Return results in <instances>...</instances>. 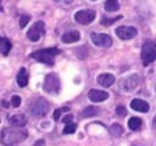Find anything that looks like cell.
<instances>
[{
  "instance_id": "1",
  "label": "cell",
  "mask_w": 156,
  "mask_h": 146,
  "mask_svg": "<svg viewBox=\"0 0 156 146\" xmlns=\"http://www.w3.org/2000/svg\"><path fill=\"white\" fill-rule=\"evenodd\" d=\"M28 137V131L23 128H6L1 131V142L6 146H12L24 141Z\"/></svg>"
},
{
  "instance_id": "2",
  "label": "cell",
  "mask_w": 156,
  "mask_h": 146,
  "mask_svg": "<svg viewBox=\"0 0 156 146\" xmlns=\"http://www.w3.org/2000/svg\"><path fill=\"white\" fill-rule=\"evenodd\" d=\"M60 54V50L57 47H46V49H40L30 54V57L34 58L38 62L45 63V64H54V60L56 55Z\"/></svg>"
},
{
  "instance_id": "3",
  "label": "cell",
  "mask_w": 156,
  "mask_h": 146,
  "mask_svg": "<svg viewBox=\"0 0 156 146\" xmlns=\"http://www.w3.org/2000/svg\"><path fill=\"white\" fill-rule=\"evenodd\" d=\"M49 102L44 97H35L29 102V112L34 117H44L49 112Z\"/></svg>"
},
{
  "instance_id": "4",
  "label": "cell",
  "mask_w": 156,
  "mask_h": 146,
  "mask_svg": "<svg viewBox=\"0 0 156 146\" xmlns=\"http://www.w3.org/2000/svg\"><path fill=\"white\" fill-rule=\"evenodd\" d=\"M141 61L144 66L154 62L156 60V45L152 41H145L141 46Z\"/></svg>"
},
{
  "instance_id": "5",
  "label": "cell",
  "mask_w": 156,
  "mask_h": 146,
  "mask_svg": "<svg viewBox=\"0 0 156 146\" xmlns=\"http://www.w3.org/2000/svg\"><path fill=\"white\" fill-rule=\"evenodd\" d=\"M44 91L49 94H56L60 90V78L56 73H49L46 74L43 84Z\"/></svg>"
},
{
  "instance_id": "6",
  "label": "cell",
  "mask_w": 156,
  "mask_h": 146,
  "mask_svg": "<svg viewBox=\"0 0 156 146\" xmlns=\"http://www.w3.org/2000/svg\"><path fill=\"white\" fill-rule=\"evenodd\" d=\"M95 16H96V12L91 9H85V10H79L74 13V19L77 23L79 24H83V26H87L89 23H91L94 19H95Z\"/></svg>"
},
{
  "instance_id": "7",
  "label": "cell",
  "mask_w": 156,
  "mask_h": 146,
  "mask_svg": "<svg viewBox=\"0 0 156 146\" xmlns=\"http://www.w3.org/2000/svg\"><path fill=\"white\" fill-rule=\"evenodd\" d=\"M44 33H45V24H44L43 21H38V22H35V23L28 29V32H27V38H28L30 41L35 43V41H38V40L40 39V36H41Z\"/></svg>"
},
{
  "instance_id": "8",
  "label": "cell",
  "mask_w": 156,
  "mask_h": 146,
  "mask_svg": "<svg viewBox=\"0 0 156 146\" xmlns=\"http://www.w3.org/2000/svg\"><path fill=\"white\" fill-rule=\"evenodd\" d=\"M116 35L122 39V40H129V39H133L134 36H136L138 34V30L135 27H130V26H121V27H117L116 30H115Z\"/></svg>"
},
{
  "instance_id": "9",
  "label": "cell",
  "mask_w": 156,
  "mask_h": 146,
  "mask_svg": "<svg viewBox=\"0 0 156 146\" xmlns=\"http://www.w3.org/2000/svg\"><path fill=\"white\" fill-rule=\"evenodd\" d=\"M90 39L96 46H100V47H110L112 45L111 36L104 33H91Z\"/></svg>"
},
{
  "instance_id": "10",
  "label": "cell",
  "mask_w": 156,
  "mask_h": 146,
  "mask_svg": "<svg viewBox=\"0 0 156 146\" xmlns=\"http://www.w3.org/2000/svg\"><path fill=\"white\" fill-rule=\"evenodd\" d=\"M138 84H139V77L136 74H132V75L126 77L121 83L122 89L126 91H133L138 86Z\"/></svg>"
},
{
  "instance_id": "11",
  "label": "cell",
  "mask_w": 156,
  "mask_h": 146,
  "mask_svg": "<svg viewBox=\"0 0 156 146\" xmlns=\"http://www.w3.org/2000/svg\"><path fill=\"white\" fill-rule=\"evenodd\" d=\"M88 97L93 102H102V101H105V100L108 99V92L107 91H104V90L91 89L88 92Z\"/></svg>"
},
{
  "instance_id": "12",
  "label": "cell",
  "mask_w": 156,
  "mask_h": 146,
  "mask_svg": "<svg viewBox=\"0 0 156 146\" xmlns=\"http://www.w3.org/2000/svg\"><path fill=\"white\" fill-rule=\"evenodd\" d=\"M130 107L134 109V111H138V112H143V113H146L149 109H150V106L146 101L144 100H140V99H133L130 101Z\"/></svg>"
},
{
  "instance_id": "13",
  "label": "cell",
  "mask_w": 156,
  "mask_h": 146,
  "mask_svg": "<svg viewBox=\"0 0 156 146\" xmlns=\"http://www.w3.org/2000/svg\"><path fill=\"white\" fill-rule=\"evenodd\" d=\"M9 122H10V124H11L12 127H16V128H23V127L27 124L28 119H27V117H26L24 114L18 113V114H13V116H11L10 119H9Z\"/></svg>"
},
{
  "instance_id": "14",
  "label": "cell",
  "mask_w": 156,
  "mask_h": 146,
  "mask_svg": "<svg viewBox=\"0 0 156 146\" xmlns=\"http://www.w3.org/2000/svg\"><path fill=\"white\" fill-rule=\"evenodd\" d=\"M115 80H116L115 75H113V74H110V73H102V74H100V75L98 77V79H96V82H98L101 86H104V88L111 86V85L115 83Z\"/></svg>"
},
{
  "instance_id": "15",
  "label": "cell",
  "mask_w": 156,
  "mask_h": 146,
  "mask_svg": "<svg viewBox=\"0 0 156 146\" xmlns=\"http://www.w3.org/2000/svg\"><path fill=\"white\" fill-rule=\"evenodd\" d=\"M80 39V34L78 30H69V32H66L62 36H61V41L65 43V44H72V43H76Z\"/></svg>"
},
{
  "instance_id": "16",
  "label": "cell",
  "mask_w": 156,
  "mask_h": 146,
  "mask_svg": "<svg viewBox=\"0 0 156 146\" xmlns=\"http://www.w3.org/2000/svg\"><path fill=\"white\" fill-rule=\"evenodd\" d=\"M16 82H17L20 88H24L28 84V72H27V69L24 67H22L18 71L17 77H16Z\"/></svg>"
},
{
  "instance_id": "17",
  "label": "cell",
  "mask_w": 156,
  "mask_h": 146,
  "mask_svg": "<svg viewBox=\"0 0 156 146\" xmlns=\"http://www.w3.org/2000/svg\"><path fill=\"white\" fill-rule=\"evenodd\" d=\"M99 108L95 106H88L85 107L82 112H80V117L82 118H90V117H95L96 114H99Z\"/></svg>"
},
{
  "instance_id": "18",
  "label": "cell",
  "mask_w": 156,
  "mask_h": 146,
  "mask_svg": "<svg viewBox=\"0 0 156 146\" xmlns=\"http://www.w3.org/2000/svg\"><path fill=\"white\" fill-rule=\"evenodd\" d=\"M11 46H12L11 43L6 38H1L0 36V52L2 55H7L10 52V50H11Z\"/></svg>"
},
{
  "instance_id": "19",
  "label": "cell",
  "mask_w": 156,
  "mask_h": 146,
  "mask_svg": "<svg viewBox=\"0 0 156 146\" xmlns=\"http://www.w3.org/2000/svg\"><path fill=\"white\" fill-rule=\"evenodd\" d=\"M128 127L130 130H139L141 128V119L138 117H132L128 120Z\"/></svg>"
},
{
  "instance_id": "20",
  "label": "cell",
  "mask_w": 156,
  "mask_h": 146,
  "mask_svg": "<svg viewBox=\"0 0 156 146\" xmlns=\"http://www.w3.org/2000/svg\"><path fill=\"white\" fill-rule=\"evenodd\" d=\"M119 9L118 0H106L105 2V10L108 12H115Z\"/></svg>"
},
{
  "instance_id": "21",
  "label": "cell",
  "mask_w": 156,
  "mask_h": 146,
  "mask_svg": "<svg viewBox=\"0 0 156 146\" xmlns=\"http://www.w3.org/2000/svg\"><path fill=\"white\" fill-rule=\"evenodd\" d=\"M110 133L115 136V137H119L122 134H123V127L118 123H113L111 127H110Z\"/></svg>"
},
{
  "instance_id": "22",
  "label": "cell",
  "mask_w": 156,
  "mask_h": 146,
  "mask_svg": "<svg viewBox=\"0 0 156 146\" xmlns=\"http://www.w3.org/2000/svg\"><path fill=\"white\" fill-rule=\"evenodd\" d=\"M121 18H122V16H116V17H112V18L102 17V18H101V24H104V26H110V24L115 23L116 21H118V19H121Z\"/></svg>"
},
{
  "instance_id": "23",
  "label": "cell",
  "mask_w": 156,
  "mask_h": 146,
  "mask_svg": "<svg viewBox=\"0 0 156 146\" xmlns=\"http://www.w3.org/2000/svg\"><path fill=\"white\" fill-rule=\"evenodd\" d=\"M76 129H77L76 123H68V124H66V127L63 129V134H72L76 131Z\"/></svg>"
},
{
  "instance_id": "24",
  "label": "cell",
  "mask_w": 156,
  "mask_h": 146,
  "mask_svg": "<svg viewBox=\"0 0 156 146\" xmlns=\"http://www.w3.org/2000/svg\"><path fill=\"white\" fill-rule=\"evenodd\" d=\"M29 19H30V17H29L28 15H22V16L20 17V27H21V28H24V27L27 26V23L29 22Z\"/></svg>"
},
{
  "instance_id": "25",
  "label": "cell",
  "mask_w": 156,
  "mask_h": 146,
  "mask_svg": "<svg viewBox=\"0 0 156 146\" xmlns=\"http://www.w3.org/2000/svg\"><path fill=\"white\" fill-rule=\"evenodd\" d=\"M68 109H69L68 107H62V108H57V109H55V112H54V119H55V120H58L61 113H62V112H66V111H68Z\"/></svg>"
},
{
  "instance_id": "26",
  "label": "cell",
  "mask_w": 156,
  "mask_h": 146,
  "mask_svg": "<svg viewBox=\"0 0 156 146\" xmlns=\"http://www.w3.org/2000/svg\"><path fill=\"white\" fill-rule=\"evenodd\" d=\"M11 105H12V107H20V105H21V97L18 95H13L11 97Z\"/></svg>"
},
{
  "instance_id": "27",
  "label": "cell",
  "mask_w": 156,
  "mask_h": 146,
  "mask_svg": "<svg viewBox=\"0 0 156 146\" xmlns=\"http://www.w3.org/2000/svg\"><path fill=\"white\" fill-rule=\"evenodd\" d=\"M116 113L119 116V117H124L127 114V109L124 106H117L116 107Z\"/></svg>"
},
{
  "instance_id": "28",
  "label": "cell",
  "mask_w": 156,
  "mask_h": 146,
  "mask_svg": "<svg viewBox=\"0 0 156 146\" xmlns=\"http://www.w3.org/2000/svg\"><path fill=\"white\" fill-rule=\"evenodd\" d=\"M72 119H73V117H72L71 114H68V116H66V117L63 118V123L68 124V123H71V122H72Z\"/></svg>"
},
{
  "instance_id": "29",
  "label": "cell",
  "mask_w": 156,
  "mask_h": 146,
  "mask_svg": "<svg viewBox=\"0 0 156 146\" xmlns=\"http://www.w3.org/2000/svg\"><path fill=\"white\" fill-rule=\"evenodd\" d=\"M34 146H45V141H44V140H38V141L34 144Z\"/></svg>"
},
{
  "instance_id": "30",
  "label": "cell",
  "mask_w": 156,
  "mask_h": 146,
  "mask_svg": "<svg viewBox=\"0 0 156 146\" xmlns=\"http://www.w3.org/2000/svg\"><path fill=\"white\" fill-rule=\"evenodd\" d=\"M152 124H154V127H155V129H156V116L154 117V120H152Z\"/></svg>"
},
{
  "instance_id": "31",
  "label": "cell",
  "mask_w": 156,
  "mask_h": 146,
  "mask_svg": "<svg viewBox=\"0 0 156 146\" xmlns=\"http://www.w3.org/2000/svg\"><path fill=\"white\" fill-rule=\"evenodd\" d=\"M91 1H96V0H91Z\"/></svg>"
},
{
  "instance_id": "32",
  "label": "cell",
  "mask_w": 156,
  "mask_h": 146,
  "mask_svg": "<svg viewBox=\"0 0 156 146\" xmlns=\"http://www.w3.org/2000/svg\"><path fill=\"white\" fill-rule=\"evenodd\" d=\"M0 2H1V0H0Z\"/></svg>"
}]
</instances>
